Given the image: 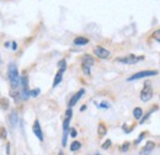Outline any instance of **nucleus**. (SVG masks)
I'll use <instances>...</instances> for the list:
<instances>
[{"instance_id": "1", "label": "nucleus", "mask_w": 160, "mask_h": 155, "mask_svg": "<svg viewBox=\"0 0 160 155\" xmlns=\"http://www.w3.org/2000/svg\"><path fill=\"white\" fill-rule=\"evenodd\" d=\"M9 81H10V85L12 88V90L18 89L19 85H20V77H19V70L16 68L15 64H10L9 65Z\"/></svg>"}, {"instance_id": "2", "label": "nucleus", "mask_w": 160, "mask_h": 155, "mask_svg": "<svg viewBox=\"0 0 160 155\" xmlns=\"http://www.w3.org/2000/svg\"><path fill=\"white\" fill-rule=\"evenodd\" d=\"M157 74H158L157 70H144V72L136 73L134 75H132L131 78H128V81L138 80V79H142V78H145V77H153V75H157Z\"/></svg>"}, {"instance_id": "3", "label": "nucleus", "mask_w": 160, "mask_h": 155, "mask_svg": "<svg viewBox=\"0 0 160 155\" xmlns=\"http://www.w3.org/2000/svg\"><path fill=\"white\" fill-rule=\"evenodd\" d=\"M152 97H153V89H152V86H149V84H148V85L145 84L144 89H143L142 92H140V100L144 101V102H147V101H149Z\"/></svg>"}, {"instance_id": "4", "label": "nucleus", "mask_w": 160, "mask_h": 155, "mask_svg": "<svg viewBox=\"0 0 160 155\" xmlns=\"http://www.w3.org/2000/svg\"><path fill=\"white\" fill-rule=\"evenodd\" d=\"M144 57H137V56H126V57H122V58H118L117 62H121V63H126V64H136L140 60H143Z\"/></svg>"}, {"instance_id": "5", "label": "nucleus", "mask_w": 160, "mask_h": 155, "mask_svg": "<svg viewBox=\"0 0 160 155\" xmlns=\"http://www.w3.org/2000/svg\"><path fill=\"white\" fill-rule=\"evenodd\" d=\"M94 53H95L96 57H99L101 59H107L110 57V52L107 49H105L103 47H100V46L94 48Z\"/></svg>"}, {"instance_id": "6", "label": "nucleus", "mask_w": 160, "mask_h": 155, "mask_svg": "<svg viewBox=\"0 0 160 155\" xmlns=\"http://www.w3.org/2000/svg\"><path fill=\"white\" fill-rule=\"evenodd\" d=\"M32 131L35 133V136L37 137L40 140H43V133H42V129H41V126H40V122L36 119L33 126H32Z\"/></svg>"}, {"instance_id": "7", "label": "nucleus", "mask_w": 160, "mask_h": 155, "mask_svg": "<svg viewBox=\"0 0 160 155\" xmlns=\"http://www.w3.org/2000/svg\"><path fill=\"white\" fill-rule=\"evenodd\" d=\"M84 92H85V90H84V89H81V90H79L74 96L72 97V100L69 101V108H72V107H73V106L79 101L80 98H81V96L84 95Z\"/></svg>"}, {"instance_id": "8", "label": "nucleus", "mask_w": 160, "mask_h": 155, "mask_svg": "<svg viewBox=\"0 0 160 155\" xmlns=\"http://www.w3.org/2000/svg\"><path fill=\"white\" fill-rule=\"evenodd\" d=\"M154 147H155V144H154V142H148L147 144H145V147L142 149V152H140V155H147L149 154L153 149H154Z\"/></svg>"}, {"instance_id": "9", "label": "nucleus", "mask_w": 160, "mask_h": 155, "mask_svg": "<svg viewBox=\"0 0 160 155\" xmlns=\"http://www.w3.org/2000/svg\"><path fill=\"white\" fill-rule=\"evenodd\" d=\"M94 63H95V60H94V58H92L91 56L85 54V56L82 57V64H86V65L91 67V65H94Z\"/></svg>"}, {"instance_id": "10", "label": "nucleus", "mask_w": 160, "mask_h": 155, "mask_svg": "<svg viewBox=\"0 0 160 155\" xmlns=\"http://www.w3.org/2000/svg\"><path fill=\"white\" fill-rule=\"evenodd\" d=\"M63 73H64V70H62L59 69V72L57 73V75L54 78V81H53V88H56L58 84H59L60 81H62V78H63Z\"/></svg>"}, {"instance_id": "11", "label": "nucleus", "mask_w": 160, "mask_h": 155, "mask_svg": "<svg viewBox=\"0 0 160 155\" xmlns=\"http://www.w3.org/2000/svg\"><path fill=\"white\" fill-rule=\"evenodd\" d=\"M106 133H107V128H106V126H105L103 123H100L99 127H98V134H99L100 137H103V136H106Z\"/></svg>"}, {"instance_id": "12", "label": "nucleus", "mask_w": 160, "mask_h": 155, "mask_svg": "<svg viewBox=\"0 0 160 155\" xmlns=\"http://www.w3.org/2000/svg\"><path fill=\"white\" fill-rule=\"evenodd\" d=\"M86 43H89V39L85 37H77L74 39V44H77V46H84Z\"/></svg>"}, {"instance_id": "13", "label": "nucleus", "mask_w": 160, "mask_h": 155, "mask_svg": "<svg viewBox=\"0 0 160 155\" xmlns=\"http://www.w3.org/2000/svg\"><path fill=\"white\" fill-rule=\"evenodd\" d=\"M133 116H134L136 119H140L142 116H143V111H142V108H139V107L134 108V110H133Z\"/></svg>"}, {"instance_id": "14", "label": "nucleus", "mask_w": 160, "mask_h": 155, "mask_svg": "<svg viewBox=\"0 0 160 155\" xmlns=\"http://www.w3.org/2000/svg\"><path fill=\"white\" fill-rule=\"evenodd\" d=\"M21 84H22V88H23V90H28V79L26 75H23V77L20 79Z\"/></svg>"}, {"instance_id": "15", "label": "nucleus", "mask_w": 160, "mask_h": 155, "mask_svg": "<svg viewBox=\"0 0 160 155\" xmlns=\"http://www.w3.org/2000/svg\"><path fill=\"white\" fill-rule=\"evenodd\" d=\"M80 148H81V143L80 142H73L72 145H70V150L72 152H77V150H79Z\"/></svg>"}, {"instance_id": "16", "label": "nucleus", "mask_w": 160, "mask_h": 155, "mask_svg": "<svg viewBox=\"0 0 160 155\" xmlns=\"http://www.w3.org/2000/svg\"><path fill=\"white\" fill-rule=\"evenodd\" d=\"M0 108H1V110H8V108H9V102H8V100H5V98H1V100H0Z\"/></svg>"}, {"instance_id": "17", "label": "nucleus", "mask_w": 160, "mask_h": 155, "mask_svg": "<svg viewBox=\"0 0 160 155\" xmlns=\"http://www.w3.org/2000/svg\"><path fill=\"white\" fill-rule=\"evenodd\" d=\"M10 123L12 124V126H15L16 123H18V113L14 111L12 113H11V116H10Z\"/></svg>"}, {"instance_id": "18", "label": "nucleus", "mask_w": 160, "mask_h": 155, "mask_svg": "<svg viewBox=\"0 0 160 155\" xmlns=\"http://www.w3.org/2000/svg\"><path fill=\"white\" fill-rule=\"evenodd\" d=\"M10 95H11V97H12L15 101H19V96H20V94H19L16 90H15V91H14V90H11V91H10Z\"/></svg>"}, {"instance_id": "19", "label": "nucleus", "mask_w": 160, "mask_h": 155, "mask_svg": "<svg viewBox=\"0 0 160 155\" xmlns=\"http://www.w3.org/2000/svg\"><path fill=\"white\" fill-rule=\"evenodd\" d=\"M153 38L155 39L157 42H159L160 43V30H157V31L153 33Z\"/></svg>"}, {"instance_id": "20", "label": "nucleus", "mask_w": 160, "mask_h": 155, "mask_svg": "<svg viewBox=\"0 0 160 155\" xmlns=\"http://www.w3.org/2000/svg\"><path fill=\"white\" fill-rule=\"evenodd\" d=\"M40 95V89H36V90H31L30 91V96L31 97H37Z\"/></svg>"}, {"instance_id": "21", "label": "nucleus", "mask_w": 160, "mask_h": 155, "mask_svg": "<svg viewBox=\"0 0 160 155\" xmlns=\"http://www.w3.org/2000/svg\"><path fill=\"white\" fill-rule=\"evenodd\" d=\"M82 70H84V73H85L86 75H90V67H89V65L82 64Z\"/></svg>"}, {"instance_id": "22", "label": "nucleus", "mask_w": 160, "mask_h": 155, "mask_svg": "<svg viewBox=\"0 0 160 155\" xmlns=\"http://www.w3.org/2000/svg\"><path fill=\"white\" fill-rule=\"evenodd\" d=\"M110 147H111V140H110V139H107V140L102 144V149H108Z\"/></svg>"}, {"instance_id": "23", "label": "nucleus", "mask_w": 160, "mask_h": 155, "mask_svg": "<svg viewBox=\"0 0 160 155\" xmlns=\"http://www.w3.org/2000/svg\"><path fill=\"white\" fill-rule=\"evenodd\" d=\"M128 149H129V143L127 142V143H124V144L122 145V148H121V150H122V152H127Z\"/></svg>"}, {"instance_id": "24", "label": "nucleus", "mask_w": 160, "mask_h": 155, "mask_svg": "<svg viewBox=\"0 0 160 155\" xmlns=\"http://www.w3.org/2000/svg\"><path fill=\"white\" fill-rule=\"evenodd\" d=\"M100 107L101 108H110V103L108 102H101Z\"/></svg>"}, {"instance_id": "25", "label": "nucleus", "mask_w": 160, "mask_h": 155, "mask_svg": "<svg viewBox=\"0 0 160 155\" xmlns=\"http://www.w3.org/2000/svg\"><path fill=\"white\" fill-rule=\"evenodd\" d=\"M58 65L60 67L62 70H65V60H60L59 63H58Z\"/></svg>"}, {"instance_id": "26", "label": "nucleus", "mask_w": 160, "mask_h": 155, "mask_svg": "<svg viewBox=\"0 0 160 155\" xmlns=\"http://www.w3.org/2000/svg\"><path fill=\"white\" fill-rule=\"evenodd\" d=\"M70 137H73V138L77 137V131L75 129H70Z\"/></svg>"}, {"instance_id": "27", "label": "nucleus", "mask_w": 160, "mask_h": 155, "mask_svg": "<svg viewBox=\"0 0 160 155\" xmlns=\"http://www.w3.org/2000/svg\"><path fill=\"white\" fill-rule=\"evenodd\" d=\"M11 48H12L14 51H16V49H18V43H16V42H12V47H11Z\"/></svg>"}, {"instance_id": "28", "label": "nucleus", "mask_w": 160, "mask_h": 155, "mask_svg": "<svg viewBox=\"0 0 160 155\" xmlns=\"http://www.w3.org/2000/svg\"><path fill=\"white\" fill-rule=\"evenodd\" d=\"M80 110H81V111H85V110H86V106H85V105H84V106H82V107H81V108H80Z\"/></svg>"}, {"instance_id": "29", "label": "nucleus", "mask_w": 160, "mask_h": 155, "mask_svg": "<svg viewBox=\"0 0 160 155\" xmlns=\"http://www.w3.org/2000/svg\"><path fill=\"white\" fill-rule=\"evenodd\" d=\"M58 155H64V154H63V153H62V152H59V154H58Z\"/></svg>"}, {"instance_id": "30", "label": "nucleus", "mask_w": 160, "mask_h": 155, "mask_svg": "<svg viewBox=\"0 0 160 155\" xmlns=\"http://www.w3.org/2000/svg\"><path fill=\"white\" fill-rule=\"evenodd\" d=\"M94 155H101V154H94Z\"/></svg>"}]
</instances>
